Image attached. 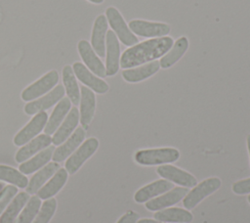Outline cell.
<instances>
[{
  "instance_id": "cell-1",
  "label": "cell",
  "mask_w": 250,
  "mask_h": 223,
  "mask_svg": "<svg viewBox=\"0 0 250 223\" xmlns=\"http://www.w3.org/2000/svg\"><path fill=\"white\" fill-rule=\"evenodd\" d=\"M170 36L151 38L126 49L120 57V67L124 69L135 67L164 56L173 46Z\"/></svg>"
},
{
  "instance_id": "cell-2",
  "label": "cell",
  "mask_w": 250,
  "mask_h": 223,
  "mask_svg": "<svg viewBox=\"0 0 250 223\" xmlns=\"http://www.w3.org/2000/svg\"><path fill=\"white\" fill-rule=\"evenodd\" d=\"M180 152L175 148H157L140 150L135 154V160L141 165H162L178 160Z\"/></svg>"
},
{
  "instance_id": "cell-3",
  "label": "cell",
  "mask_w": 250,
  "mask_h": 223,
  "mask_svg": "<svg viewBox=\"0 0 250 223\" xmlns=\"http://www.w3.org/2000/svg\"><path fill=\"white\" fill-rule=\"evenodd\" d=\"M221 179L218 177H210L199 184H196L194 188L188 192L183 200V204L187 209L194 208L201 201L206 197L216 192L221 187Z\"/></svg>"
},
{
  "instance_id": "cell-4",
  "label": "cell",
  "mask_w": 250,
  "mask_h": 223,
  "mask_svg": "<svg viewBox=\"0 0 250 223\" xmlns=\"http://www.w3.org/2000/svg\"><path fill=\"white\" fill-rule=\"evenodd\" d=\"M105 18L117 38L126 46H133L138 43L137 36L130 30L122 15L114 7H108L105 11Z\"/></svg>"
},
{
  "instance_id": "cell-5",
  "label": "cell",
  "mask_w": 250,
  "mask_h": 223,
  "mask_svg": "<svg viewBox=\"0 0 250 223\" xmlns=\"http://www.w3.org/2000/svg\"><path fill=\"white\" fill-rule=\"evenodd\" d=\"M99 147L98 139L91 137L87 139L65 161V170L69 174H74L82 164L94 155Z\"/></svg>"
},
{
  "instance_id": "cell-6",
  "label": "cell",
  "mask_w": 250,
  "mask_h": 223,
  "mask_svg": "<svg viewBox=\"0 0 250 223\" xmlns=\"http://www.w3.org/2000/svg\"><path fill=\"white\" fill-rule=\"evenodd\" d=\"M128 26L134 34L143 37H163L170 32V26L167 23L145 20H132Z\"/></svg>"
},
{
  "instance_id": "cell-7",
  "label": "cell",
  "mask_w": 250,
  "mask_h": 223,
  "mask_svg": "<svg viewBox=\"0 0 250 223\" xmlns=\"http://www.w3.org/2000/svg\"><path fill=\"white\" fill-rule=\"evenodd\" d=\"M59 81V74L56 70H51L40 79L26 87L21 93L23 101H32L39 96L50 91Z\"/></svg>"
},
{
  "instance_id": "cell-8",
  "label": "cell",
  "mask_w": 250,
  "mask_h": 223,
  "mask_svg": "<svg viewBox=\"0 0 250 223\" xmlns=\"http://www.w3.org/2000/svg\"><path fill=\"white\" fill-rule=\"evenodd\" d=\"M105 48V73L107 76H112L117 73L120 67V46L118 38L113 30H107L106 32Z\"/></svg>"
},
{
  "instance_id": "cell-9",
  "label": "cell",
  "mask_w": 250,
  "mask_h": 223,
  "mask_svg": "<svg viewBox=\"0 0 250 223\" xmlns=\"http://www.w3.org/2000/svg\"><path fill=\"white\" fill-rule=\"evenodd\" d=\"M47 119V112H40L36 113L35 116H33V118L14 137V144L16 146H22L29 142L45 127Z\"/></svg>"
},
{
  "instance_id": "cell-10",
  "label": "cell",
  "mask_w": 250,
  "mask_h": 223,
  "mask_svg": "<svg viewBox=\"0 0 250 223\" xmlns=\"http://www.w3.org/2000/svg\"><path fill=\"white\" fill-rule=\"evenodd\" d=\"M156 172L159 176L167 179L168 181L179 184L186 188L194 187L197 184V180L193 175L171 164L159 165Z\"/></svg>"
},
{
  "instance_id": "cell-11",
  "label": "cell",
  "mask_w": 250,
  "mask_h": 223,
  "mask_svg": "<svg viewBox=\"0 0 250 223\" xmlns=\"http://www.w3.org/2000/svg\"><path fill=\"white\" fill-rule=\"evenodd\" d=\"M64 93L65 91L63 86L58 85L42 98H39L38 100H35L26 104L24 107V112L25 113L30 115L36 114L40 112H44L45 110H48L49 108L54 106L57 102L62 100L63 98Z\"/></svg>"
},
{
  "instance_id": "cell-12",
  "label": "cell",
  "mask_w": 250,
  "mask_h": 223,
  "mask_svg": "<svg viewBox=\"0 0 250 223\" xmlns=\"http://www.w3.org/2000/svg\"><path fill=\"white\" fill-rule=\"evenodd\" d=\"M78 52L85 63L87 68L99 77H105V67L99 59L98 55L93 50L92 46L87 40H80L78 42Z\"/></svg>"
},
{
  "instance_id": "cell-13",
  "label": "cell",
  "mask_w": 250,
  "mask_h": 223,
  "mask_svg": "<svg viewBox=\"0 0 250 223\" xmlns=\"http://www.w3.org/2000/svg\"><path fill=\"white\" fill-rule=\"evenodd\" d=\"M72 69L76 77L86 86L90 87L96 93L104 94L108 91L109 87L108 84L104 81L103 79L99 78L95 74L92 73L83 64L81 63H74L72 66Z\"/></svg>"
},
{
  "instance_id": "cell-14",
  "label": "cell",
  "mask_w": 250,
  "mask_h": 223,
  "mask_svg": "<svg viewBox=\"0 0 250 223\" xmlns=\"http://www.w3.org/2000/svg\"><path fill=\"white\" fill-rule=\"evenodd\" d=\"M188 192V190L186 187H176L173 190L168 191L166 194L146 201V207L150 211L161 210L165 207H169L173 204L178 203L181 200L185 198Z\"/></svg>"
},
{
  "instance_id": "cell-15",
  "label": "cell",
  "mask_w": 250,
  "mask_h": 223,
  "mask_svg": "<svg viewBox=\"0 0 250 223\" xmlns=\"http://www.w3.org/2000/svg\"><path fill=\"white\" fill-rule=\"evenodd\" d=\"M107 25L108 22L104 15L98 16L93 25L91 46L95 53L101 58L105 56V36L107 32Z\"/></svg>"
},
{
  "instance_id": "cell-16",
  "label": "cell",
  "mask_w": 250,
  "mask_h": 223,
  "mask_svg": "<svg viewBox=\"0 0 250 223\" xmlns=\"http://www.w3.org/2000/svg\"><path fill=\"white\" fill-rule=\"evenodd\" d=\"M173 188L174 184H172L170 181L165 179H159L138 190L134 196V200L138 203H144L153 199L154 197L170 191Z\"/></svg>"
},
{
  "instance_id": "cell-17",
  "label": "cell",
  "mask_w": 250,
  "mask_h": 223,
  "mask_svg": "<svg viewBox=\"0 0 250 223\" xmlns=\"http://www.w3.org/2000/svg\"><path fill=\"white\" fill-rule=\"evenodd\" d=\"M160 68L159 61H152L135 67L126 68L122 71V77L124 80L130 83H136L147 79L155 74Z\"/></svg>"
},
{
  "instance_id": "cell-18",
  "label": "cell",
  "mask_w": 250,
  "mask_h": 223,
  "mask_svg": "<svg viewBox=\"0 0 250 223\" xmlns=\"http://www.w3.org/2000/svg\"><path fill=\"white\" fill-rule=\"evenodd\" d=\"M96 109V97L92 90L86 86L81 87L80 98V123L84 129H87L91 123Z\"/></svg>"
},
{
  "instance_id": "cell-19",
  "label": "cell",
  "mask_w": 250,
  "mask_h": 223,
  "mask_svg": "<svg viewBox=\"0 0 250 223\" xmlns=\"http://www.w3.org/2000/svg\"><path fill=\"white\" fill-rule=\"evenodd\" d=\"M85 135H86L85 129L83 127H78L73 132V134L66 140L64 144H62V146H60L55 150L52 156L53 160L55 162H61L64 160L83 142V140L85 139Z\"/></svg>"
},
{
  "instance_id": "cell-20",
  "label": "cell",
  "mask_w": 250,
  "mask_h": 223,
  "mask_svg": "<svg viewBox=\"0 0 250 223\" xmlns=\"http://www.w3.org/2000/svg\"><path fill=\"white\" fill-rule=\"evenodd\" d=\"M79 118H80V115L77 108L73 107L72 109H70V112L66 115L62 124L54 133L52 142L55 146L61 145L63 141H65L70 136L72 131L77 126Z\"/></svg>"
},
{
  "instance_id": "cell-21",
  "label": "cell",
  "mask_w": 250,
  "mask_h": 223,
  "mask_svg": "<svg viewBox=\"0 0 250 223\" xmlns=\"http://www.w3.org/2000/svg\"><path fill=\"white\" fill-rule=\"evenodd\" d=\"M51 143L52 138L50 137V135L41 134L35 137L29 143H27L18 151V153L16 154V161L24 162L34 154L47 148Z\"/></svg>"
},
{
  "instance_id": "cell-22",
  "label": "cell",
  "mask_w": 250,
  "mask_h": 223,
  "mask_svg": "<svg viewBox=\"0 0 250 223\" xmlns=\"http://www.w3.org/2000/svg\"><path fill=\"white\" fill-rule=\"evenodd\" d=\"M188 48V40L186 36H181L173 43L171 49L161 57L159 64L160 67L163 69L171 67L174 64H176L187 52Z\"/></svg>"
},
{
  "instance_id": "cell-23",
  "label": "cell",
  "mask_w": 250,
  "mask_h": 223,
  "mask_svg": "<svg viewBox=\"0 0 250 223\" xmlns=\"http://www.w3.org/2000/svg\"><path fill=\"white\" fill-rule=\"evenodd\" d=\"M70 105L71 102L68 98H62V100H60L58 105L55 107L50 118L47 120V123L44 127L45 134L51 135L56 132L62 119L70 110Z\"/></svg>"
},
{
  "instance_id": "cell-24",
  "label": "cell",
  "mask_w": 250,
  "mask_h": 223,
  "mask_svg": "<svg viewBox=\"0 0 250 223\" xmlns=\"http://www.w3.org/2000/svg\"><path fill=\"white\" fill-rule=\"evenodd\" d=\"M67 180V171L64 168H60L50 179V181L40 188L37 196L42 200H48L55 196L65 184Z\"/></svg>"
},
{
  "instance_id": "cell-25",
  "label": "cell",
  "mask_w": 250,
  "mask_h": 223,
  "mask_svg": "<svg viewBox=\"0 0 250 223\" xmlns=\"http://www.w3.org/2000/svg\"><path fill=\"white\" fill-rule=\"evenodd\" d=\"M60 169V165L57 162H49L46 166L41 168L37 173H35L30 181L28 182L26 188V192L28 194H35L38 190L44 185V183L52 177L58 170Z\"/></svg>"
},
{
  "instance_id": "cell-26",
  "label": "cell",
  "mask_w": 250,
  "mask_h": 223,
  "mask_svg": "<svg viewBox=\"0 0 250 223\" xmlns=\"http://www.w3.org/2000/svg\"><path fill=\"white\" fill-rule=\"evenodd\" d=\"M154 219L161 222H173V223H189L192 221V214L184 208L171 207L163 210H159L154 213Z\"/></svg>"
},
{
  "instance_id": "cell-27",
  "label": "cell",
  "mask_w": 250,
  "mask_h": 223,
  "mask_svg": "<svg viewBox=\"0 0 250 223\" xmlns=\"http://www.w3.org/2000/svg\"><path fill=\"white\" fill-rule=\"evenodd\" d=\"M29 195L28 193L21 192L19 193L12 202L8 205L6 210L2 213L0 217V223H15L20 211L28 201Z\"/></svg>"
},
{
  "instance_id": "cell-28",
  "label": "cell",
  "mask_w": 250,
  "mask_h": 223,
  "mask_svg": "<svg viewBox=\"0 0 250 223\" xmlns=\"http://www.w3.org/2000/svg\"><path fill=\"white\" fill-rule=\"evenodd\" d=\"M62 82L70 102L73 105H78L80 102V92L75 74L70 66H65L62 68Z\"/></svg>"
},
{
  "instance_id": "cell-29",
  "label": "cell",
  "mask_w": 250,
  "mask_h": 223,
  "mask_svg": "<svg viewBox=\"0 0 250 223\" xmlns=\"http://www.w3.org/2000/svg\"><path fill=\"white\" fill-rule=\"evenodd\" d=\"M53 153H54V147H49L43 150L31 159L22 162L19 167L20 172H21L22 174H30L38 170L39 168L47 164V162L51 159Z\"/></svg>"
},
{
  "instance_id": "cell-30",
  "label": "cell",
  "mask_w": 250,
  "mask_h": 223,
  "mask_svg": "<svg viewBox=\"0 0 250 223\" xmlns=\"http://www.w3.org/2000/svg\"><path fill=\"white\" fill-rule=\"evenodd\" d=\"M0 180L14 184L19 188H25L28 184L27 178L21 172L7 165H0Z\"/></svg>"
},
{
  "instance_id": "cell-31",
  "label": "cell",
  "mask_w": 250,
  "mask_h": 223,
  "mask_svg": "<svg viewBox=\"0 0 250 223\" xmlns=\"http://www.w3.org/2000/svg\"><path fill=\"white\" fill-rule=\"evenodd\" d=\"M40 206H41V200L38 196H33L29 198L25 207L21 212V214L18 215L15 223H31L32 220L37 215Z\"/></svg>"
},
{
  "instance_id": "cell-32",
  "label": "cell",
  "mask_w": 250,
  "mask_h": 223,
  "mask_svg": "<svg viewBox=\"0 0 250 223\" xmlns=\"http://www.w3.org/2000/svg\"><path fill=\"white\" fill-rule=\"evenodd\" d=\"M57 208V201L55 199L46 200L39 209L35 220L32 223H48L53 217Z\"/></svg>"
},
{
  "instance_id": "cell-33",
  "label": "cell",
  "mask_w": 250,
  "mask_h": 223,
  "mask_svg": "<svg viewBox=\"0 0 250 223\" xmlns=\"http://www.w3.org/2000/svg\"><path fill=\"white\" fill-rule=\"evenodd\" d=\"M18 189L17 186L9 185L3 188L0 192V214L4 211V209L7 207L8 203L11 201V200L17 195Z\"/></svg>"
},
{
  "instance_id": "cell-34",
  "label": "cell",
  "mask_w": 250,
  "mask_h": 223,
  "mask_svg": "<svg viewBox=\"0 0 250 223\" xmlns=\"http://www.w3.org/2000/svg\"><path fill=\"white\" fill-rule=\"evenodd\" d=\"M232 192L237 195H245L250 193V178L236 181L232 184Z\"/></svg>"
},
{
  "instance_id": "cell-35",
  "label": "cell",
  "mask_w": 250,
  "mask_h": 223,
  "mask_svg": "<svg viewBox=\"0 0 250 223\" xmlns=\"http://www.w3.org/2000/svg\"><path fill=\"white\" fill-rule=\"evenodd\" d=\"M140 215L137 212L133 210H129L124 215H122L116 223H136Z\"/></svg>"
},
{
  "instance_id": "cell-36",
  "label": "cell",
  "mask_w": 250,
  "mask_h": 223,
  "mask_svg": "<svg viewBox=\"0 0 250 223\" xmlns=\"http://www.w3.org/2000/svg\"><path fill=\"white\" fill-rule=\"evenodd\" d=\"M136 223H163V222H161V221H158V220H152V219L144 218V219L138 220Z\"/></svg>"
},
{
  "instance_id": "cell-37",
  "label": "cell",
  "mask_w": 250,
  "mask_h": 223,
  "mask_svg": "<svg viewBox=\"0 0 250 223\" xmlns=\"http://www.w3.org/2000/svg\"><path fill=\"white\" fill-rule=\"evenodd\" d=\"M247 148H248V152H249V156H250V134L247 136Z\"/></svg>"
},
{
  "instance_id": "cell-38",
  "label": "cell",
  "mask_w": 250,
  "mask_h": 223,
  "mask_svg": "<svg viewBox=\"0 0 250 223\" xmlns=\"http://www.w3.org/2000/svg\"><path fill=\"white\" fill-rule=\"evenodd\" d=\"M89 1L92 3H95V4H101L104 2V0H89Z\"/></svg>"
},
{
  "instance_id": "cell-39",
  "label": "cell",
  "mask_w": 250,
  "mask_h": 223,
  "mask_svg": "<svg viewBox=\"0 0 250 223\" xmlns=\"http://www.w3.org/2000/svg\"><path fill=\"white\" fill-rule=\"evenodd\" d=\"M3 187H4V186H3V184H2V183H0V192H1V190L3 189Z\"/></svg>"
},
{
  "instance_id": "cell-40",
  "label": "cell",
  "mask_w": 250,
  "mask_h": 223,
  "mask_svg": "<svg viewBox=\"0 0 250 223\" xmlns=\"http://www.w3.org/2000/svg\"><path fill=\"white\" fill-rule=\"evenodd\" d=\"M247 200H248V202H249V203H250V195H249V196H248V198H247Z\"/></svg>"
}]
</instances>
